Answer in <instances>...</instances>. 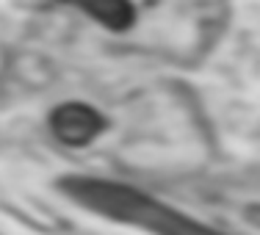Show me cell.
<instances>
[{"label": "cell", "mask_w": 260, "mask_h": 235, "mask_svg": "<svg viewBox=\"0 0 260 235\" xmlns=\"http://www.w3.org/2000/svg\"><path fill=\"white\" fill-rule=\"evenodd\" d=\"M61 191L83 208H89L91 213H100L105 219L122 221V224L144 227L147 232L155 235H224L177 213L175 208H166L164 202L152 199L130 185L105 183L94 180V177H64Z\"/></svg>", "instance_id": "1"}, {"label": "cell", "mask_w": 260, "mask_h": 235, "mask_svg": "<svg viewBox=\"0 0 260 235\" xmlns=\"http://www.w3.org/2000/svg\"><path fill=\"white\" fill-rule=\"evenodd\" d=\"M83 9L111 30H127L136 20L133 6L125 0H89V3H83Z\"/></svg>", "instance_id": "3"}, {"label": "cell", "mask_w": 260, "mask_h": 235, "mask_svg": "<svg viewBox=\"0 0 260 235\" xmlns=\"http://www.w3.org/2000/svg\"><path fill=\"white\" fill-rule=\"evenodd\" d=\"M50 127L58 141H64L70 147H83L103 133L105 119L94 108H89L83 103H67L53 111Z\"/></svg>", "instance_id": "2"}]
</instances>
